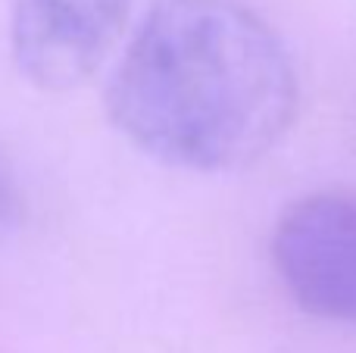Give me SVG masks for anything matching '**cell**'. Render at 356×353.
<instances>
[{"label":"cell","instance_id":"obj_3","mask_svg":"<svg viewBox=\"0 0 356 353\" xmlns=\"http://www.w3.org/2000/svg\"><path fill=\"white\" fill-rule=\"evenodd\" d=\"M129 10L131 0H13V60L44 91L79 88L106 60Z\"/></svg>","mask_w":356,"mask_h":353},{"label":"cell","instance_id":"obj_1","mask_svg":"<svg viewBox=\"0 0 356 353\" xmlns=\"http://www.w3.org/2000/svg\"><path fill=\"white\" fill-rule=\"evenodd\" d=\"M297 104L288 47L241 0H156L106 85L113 125L141 154L191 172L263 160Z\"/></svg>","mask_w":356,"mask_h":353},{"label":"cell","instance_id":"obj_4","mask_svg":"<svg viewBox=\"0 0 356 353\" xmlns=\"http://www.w3.org/2000/svg\"><path fill=\"white\" fill-rule=\"evenodd\" d=\"M16 204H19L16 185H13L10 172H6V169H3V163H0V222H6V219H13V213H16Z\"/></svg>","mask_w":356,"mask_h":353},{"label":"cell","instance_id":"obj_2","mask_svg":"<svg viewBox=\"0 0 356 353\" xmlns=\"http://www.w3.org/2000/svg\"><path fill=\"white\" fill-rule=\"evenodd\" d=\"M269 254L303 313L356 325V191L328 188L294 200L272 229Z\"/></svg>","mask_w":356,"mask_h":353}]
</instances>
